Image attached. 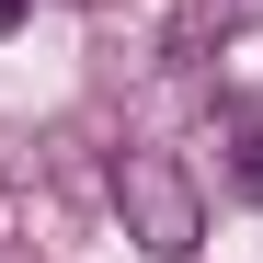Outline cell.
Wrapping results in <instances>:
<instances>
[{
    "label": "cell",
    "mask_w": 263,
    "mask_h": 263,
    "mask_svg": "<svg viewBox=\"0 0 263 263\" xmlns=\"http://www.w3.org/2000/svg\"><path fill=\"white\" fill-rule=\"evenodd\" d=\"M240 183L263 195V115H240Z\"/></svg>",
    "instance_id": "cell-3"
},
{
    "label": "cell",
    "mask_w": 263,
    "mask_h": 263,
    "mask_svg": "<svg viewBox=\"0 0 263 263\" xmlns=\"http://www.w3.org/2000/svg\"><path fill=\"white\" fill-rule=\"evenodd\" d=\"M103 183H115V217H126V240H138L149 263H195V240H206V195H195V172L172 160V149H138V138H126Z\"/></svg>",
    "instance_id": "cell-1"
},
{
    "label": "cell",
    "mask_w": 263,
    "mask_h": 263,
    "mask_svg": "<svg viewBox=\"0 0 263 263\" xmlns=\"http://www.w3.org/2000/svg\"><path fill=\"white\" fill-rule=\"evenodd\" d=\"M12 23H23V0H0V34H12Z\"/></svg>",
    "instance_id": "cell-4"
},
{
    "label": "cell",
    "mask_w": 263,
    "mask_h": 263,
    "mask_svg": "<svg viewBox=\"0 0 263 263\" xmlns=\"http://www.w3.org/2000/svg\"><path fill=\"white\" fill-rule=\"evenodd\" d=\"M229 34H263V0H172V58H206Z\"/></svg>",
    "instance_id": "cell-2"
}]
</instances>
